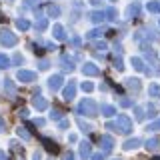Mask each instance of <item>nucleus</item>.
Segmentation results:
<instances>
[{
  "instance_id": "f257e3e1",
  "label": "nucleus",
  "mask_w": 160,
  "mask_h": 160,
  "mask_svg": "<svg viewBox=\"0 0 160 160\" xmlns=\"http://www.w3.org/2000/svg\"><path fill=\"white\" fill-rule=\"evenodd\" d=\"M106 128L116 130L118 134H128L130 130H132V120H130L126 114H120V116L116 118V122H108Z\"/></svg>"
},
{
  "instance_id": "f03ea898",
  "label": "nucleus",
  "mask_w": 160,
  "mask_h": 160,
  "mask_svg": "<svg viewBox=\"0 0 160 160\" xmlns=\"http://www.w3.org/2000/svg\"><path fill=\"white\" fill-rule=\"evenodd\" d=\"M78 112L84 114V116H96L98 114V104L94 102L92 98H84L82 102L78 104Z\"/></svg>"
},
{
  "instance_id": "7ed1b4c3",
  "label": "nucleus",
  "mask_w": 160,
  "mask_h": 160,
  "mask_svg": "<svg viewBox=\"0 0 160 160\" xmlns=\"http://www.w3.org/2000/svg\"><path fill=\"white\" fill-rule=\"evenodd\" d=\"M16 42H18V38H16V34H14V32H10L8 28H2V30H0V44H2L4 48L16 46Z\"/></svg>"
},
{
  "instance_id": "20e7f679",
  "label": "nucleus",
  "mask_w": 160,
  "mask_h": 160,
  "mask_svg": "<svg viewBox=\"0 0 160 160\" xmlns=\"http://www.w3.org/2000/svg\"><path fill=\"white\" fill-rule=\"evenodd\" d=\"M16 78L20 82H34V80H36V74H34L32 70H18Z\"/></svg>"
},
{
  "instance_id": "39448f33",
  "label": "nucleus",
  "mask_w": 160,
  "mask_h": 160,
  "mask_svg": "<svg viewBox=\"0 0 160 160\" xmlns=\"http://www.w3.org/2000/svg\"><path fill=\"white\" fill-rule=\"evenodd\" d=\"M82 74H84V76H98V74H100V70H98L96 64L86 62V64L82 66Z\"/></svg>"
},
{
  "instance_id": "423d86ee",
  "label": "nucleus",
  "mask_w": 160,
  "mask_h": 160,
  "mask_svg": "<svg viewBox=\"0 0 160 160\" xmlns=\"http://www.w3.org/2000/svg\"><path fill=\"white\" fill-rule=\"evenodd\" d=\"M74 96H76V84H74V82H68V86L64 88V92H62V98L66 100V102H70Z\"/></svg>"
},
{
  "instance_id": "0eeeda50",
  "label": "nucleus",
  "mask_w": 160,
  "mask_h": 160,
  "mask_svg": "<svg viewBox=\"0 0 160 160\" xmlns=\"http://www.w3.org/2000/svg\"><path fill=\"white\" fill-rule=\"evenodd\" d=\"M40 142H42V144H44V148H46L48 152H52V154H56L58 150H60V146H58L56 142H54L52 138H44V136H42V138H40Z\"/></svg>"
},
{
  "instance_id": "6e6552de",
  "label": "nucleus",
  "mask_w": 160,
  "mask_h": 160,
  "mask_svg": "<svg viewBox=\"0 0 160 160\" xmlns=\"http://www.w3.org/2000/svg\"><path fill=\"white\" fill-rule=\"evenodd\" d=\"M62 82H64V78L60 76V74H54V76L48 78V88L50 90H58L60 86H62Z\"/></svg>"
},
{
  "instance_id": "1a4fd4ad",
  "label": "nucleus",
  "mask_w": 160,
  "mask_h": 160,
  "mask_svg": "<svg viewBox=\"0 0 160 160\" xmlns=\"http://www.w3.org/2000/svg\"><path fill=\"white\" fill-rule=\"evenodd\" d=\"M32 106L36 108V110H46V108H48V102H46L42 96H34V98H32Z\"/></svg>"
},
{
  "instance_id": "9d476101",
  "label": "nucleus",
  "mask_w": 160,
  "mask_h": 160,
  "mask_svg": "<svg viewBox=\"0 0 160 160\" xmlns=\"http://www.w3.org/2000/svg\"><path fill=\"white\" fill-rule=\"evenodd\" d=\"M100 142H102V150H104V152H110L112 146H114L112 136H100Z\"/></svg>"
},
{
  "instance_id": "9b49d317",
  "label": "nucleus",
  "mask_w": 160,
  "mask_h": 160,
  "mask_svg": "<svg viewBox=\"0 0 160 160\" xmlns=\"http://www.w3.org/2000/svg\"><path fill=\"white\" fill-rule=\"evenodd\" d=\"M52 34H54V38H56V40H60V42H62V40H66L64 28L60 26V24H54V28H52Z\"/></svg>"
},
{
  "instance_id": "f8f14e48",
  "label": "nucleus",
  "mask_w": 160,
  "mask_h": 160,
  "mask_svg": "<svg viewBox=\"0 0 160 160\" xmlns=\"http://www.w3.org/2000/svg\"><path fill=\"white\" fill-rule=\"evenodd\" d=\"M138 146H140V138H130V140L124 142V150H134Z\"/></svg>"
},
{
  "instance_id": "ddd939ff",
  "label": "nucleus",
  "mask_w": 160,
  "mask_h": 160,
  "mask_svg": "<svg viewBox=\"0 0 160 160\" xmlns=\"http://www.w3.org/2000/svg\"><path fill=\"white\" fill-rule=\"evenodd\" d=\"M100 112H102L104 116H114V114H116V108L110 106V104H102V106H100Z\"/></svg>"
},
{
  "instance_id": "4468645a",
  "label": "nucleus",
  "mask_w": 160,
  "mask_h": 160,
  "mask_svg": "<svg viewBox=\"0 0 160 160\" xmlns=\"http://www.w3.org/2000/svg\"><path fill=\"white\" fill-rule=\"evenodd\" d=\"M80 156H82L84 160H88V156H90V142L80 144Z\"/></svg>"
},
{
  "instance_id": "2eb2a0df",
  "label": "nucleus",
  "mask_w": 160,
  "mask_h": 160,
  "mask_svg": "<svg viewBox=\"0 0 160 160\" xmlns=\"http://www.w3.org/2000/svg\"><path fill=\"white\" fill-rule=\"evenodd\" d=\"M126 86H128L130 90H134V92H138V90H140V82H138V78H130V80H126Z\"/></svg>"
},
{
  "instance_id": "dca6fc26",
  "label": "nucleus",
  "mask_w": 160,
  "mask_h": 160,
  "mask_svg": "<svg viewBox=\"0 0 160 160\" xmlns=\"http://www.w3.org/2000/svg\"><path fill=\"white\" fill-rule=\"evenodd\" d=\"M146 8H148V12L158 14V12H160V2H158V0H152V2H148V4H146Z\"/></svg>"
},
{
  "instance_id": "f3484780",
  "label": "nucleus",
  "mask_w": 160,
  "mask_h": 160,
  "mask_svg": "<svg viewBox=\"0 0 160 160\" xmlns=\"http://www.w3.org/2000/svg\"><path fill=\"white\" fill-rule=\"evenodd\" d=\"M148 94L154 96V98H160V86H158V84H150V86H148Z\"/></svg>"
},
{
  "instance_id": "a211bd4d",
  "label": "nucleus",
  "mask_w": 160,
  "mask_h": 160,
  "mask_svg": "<svg viewBox=\"0 0 160 160\" xmlns=\"http://www.w3.org/2000/svg\"><path fill=\"white\" fill-rule=\"evenodd\" d=\"M104 18H106V16H104V12H98V10H96V12H92V14H90V20H92V22H104Z\"/></svg>"
},
{
  "instance_id": "6ab92c4d",
  "label": "nucleus",
  "mask_w": 160,
  "mask_h": 160,
  "mask_svg": "<svg viewBox=\"0 0 160 160\" xmlns=\"http://www.w3.org/2000/svg\"><path fill=\"white\" fill-rule=\"evenodd\" d=\"M132 66L138 70V72H142V70H146L144 68V62H142V58H138V56H134L132 58Z\"/></svg>"
},
{
  "instance_id": "aec40b11",
  "label": "nucleus",
  "mask_w": 160,
  "mask_h": 160,
  "mask_svg": "<svg viewBox=\"0 0 160 160\" xmlns=\"http://www.w3.org/2000/svg\"><path fill=\"white\" fill-rule=\"evenodd\" d=\"M144 146H146V150H156L158 146H160V140L158 138H150L146 144H144Z\"/></svg>"
},
{
  "instance_id": "412c9836",
  "label": "nucleus",
  "mask_w": 160,
  "mask_h": 160,
  "mask_svg": "<svg viewBox=\"0 0 160 160\" xmlns=\"http://www.w3.org/2000/svg\"><path fill=\"white\" fill-rule=\"evenodd\" d=\"M16 26H18L20 30H28V28H30V22H28L26 18H18V20H16Z\"/></svg>"
},
{
  "instance_id": "4be33fe9",
  "label": "nucleus",
  "mask_w": 160,
  "mask_h": 160,
  "mask_svg": "<svg viewBox=\"0 0 160 160\" xmlns=\"http://www.w3.org/2000/svg\"><path fill=\"white\" fill-rule=\"evenodd\" d=\"M62 66H64V70H74L72 58H68V56H62Z\"/></svg>"
},
{
  "instance_id": "5701e85b",
  "label": "nucleus",
  "mask_w": 160,
  "mask_h": 160,
  "mask_svg": "<svg viewBox=\"0 0 160 160\" xmlns=\"http://www.w3.org/2000/svg\"><path fill=\"white\" fill-rule=\"evenodd\" d=\"M138 12H140V6H138V2L130 4V8H128V14H130V16H138Z\"/></svg>"
},
{
  "instance_id": "b1692460",
  "label": "nucleus",
  "mask_w": 160,
  "mask_h": 160,
  "mask_svg": "<svg viewBox=\"0 0 160 160\" xmlns=\"http://www.w3.org/2000/svg\"><path fill=\"white\" fill-rule=\"evenodd\" d=\"M10 66V58L6 54H0V68H8Z\"/></svg>"
},
{
  "instance_id": "393cba45",
  "label": "nucleus",
  "mask_w": 160,
  "mask_h": 160,
  "mask_svg": "<svg viewBox=\"0 0 160 160\" xmlns=\"http://www.w3.org/2000/svg\"><path fill=\"white\" fill-rule=\"evenodd\" d=\"M48 14H50V16H60V8L56 6V4H50V6H48Z\"/></svg>"
},
{
  "instance_id": "a878e982",
  "label": "nucleus",
  "mask_w": 160,
  "mask_h": 160,
  "mask_svg": "<svg viewBox=\"0 0 160 160\" xmlns=\"http://www.w3.org/2000/svg\"><path fill=\"white\" fill-rule=\"evenodd\" d=\"M46 26H48V20L46 18H40L38 22H36V30H40V32H42V30H46Z\"/></svg>"
},
{
  "instance_id": "bb28decb",
  "label": "nucleus",
  "mask_w": 160,
  "mask_h": 160,
  "mask_svg": "<svg viewBox=\"0 0 160 160\" xmlns=\"http://www.w3.org/2000/svg\"><path fill=\"white\" fill-rule=\"evenodd\" d=\"M104 16H106L108 20H116V16H118V12L114 8H110V10H106V14H104Z\"/></svg>"
},
{
  "instance_id": "cd10ccee",
  "label": "nucleus",
  "mask_w": 160,
  "mask_h": 160,
  "mask_svg": "<svg viewBox=\"0 0 160 160\" xmlns=\"http://www.w3.org/2000/svg\"><path fill=\"white\" fill-rule=\"evenodd\" d=\"M102 34V30L100 28H94V30H90V32L86 34V38H96V36H100Z\"/></svg>"
},
{
  "instance_id": "c85d7f7f",
  "label": "nucleus",
  "mask_w": 160,
  "mask_h": 160,
  "mask_svg": "<svg viewBox=\"0 0 160 160\" xmlns=\"http://www.w3.org/2000/svg\"><path fill=\"white\" fill-rule=\"evenodd\" d=\"M18 136L24 138V140H28L30 138V132H28V130H24V128H18Z\"/></svg>"
},
{
  "instance_id": "c756f323",
  "label": "nucleus",
  "mask_w": 160,
  "mask_h": 160,
  "mask_svg": "<svg viewBox=\"0 0 160 160\" xmlns=\"http://www.w3.org/2000/svg\"><path fill=\"white\" fill-rule=\"evenodd\" d=\"M82 90H84V92H92V90H94V84L92 82H84L82 84Z\"/></svg>"
},
{
  "instance_id": "7c9ffc66",
  "label": "nucleus",
  "mask_w": 160,
  "mask_h": 160,
  "mask_svg": "<svg viewBox=\"0 0 160 160\" xmlns=\"http://www.w3.org/2000/svg\"><path fill=\"white\" fill-rule=\"evenodd\" d=\"M4 88H6L8 92H14V84H12V80H4Z\"/></svg>"
},
{
  "instance_id": "2f4dec72",
  "label": "nucleus",
  "mask_w": 160,
  "mask_h": 160,
  "mask_svg": "<svg viewBox=\"0 0 160 160\" xmlns=\"http://www.w3.org/2000/svg\"><path fill=\"white\" fill-rule=\"evenodd\" d=\"M148 130H160V118L156 120V122H152V124H148Z\"/></svg>"
},
{
  "instance_id": "473e14b6",
  "label": "nucleus",
  "mask_w": 160,
  "mask_h": 160,
  "mask_svg": "<svg viewBox=\"0 0 160 160\" xmlns=\"http://www.w3.org/2000/svg\"><path fill=\"white\" fill-rule=\"evenodd\" d=\"M52 118L60 120V118H62V110H52Z\"/></svg>"
},
{
  "instance_id": "72a5a7b5",
  "label": "nucleus",
  "mask_w": 160,
  "mask_h": 160,
  "mask_svg": "<svg viewBox=\"0 0 160 160\" xmlns=\"http://www.w3.org/2000/svg\"><path fill=\"white\" fill-rule=\"evenodd\" d=\"M134 112H136V118H138V120H142V118H144V114H142V108H140V106H136V108H134Z\"/></svg>"
},
{
  "instance_id": "f704fd0d",
  "label": "nucleus",
  "mask_w": 160,
  "mask_h": 160,
  "mask_svg": "<svg viewBox=\"0 0 160 160\" xmlns=\"http://www.w3.org/2000/svg\"><path fill=\"white\" fill-rule=\"evenodd\" d=\"M94 48H96V50H106V42H96Z\"/></svg>"
},
{
  "instance_id": "c9c22d12",
  "label": "nucleus",
  "mask_w": 160,
  "mask_h": 160,
  "mask_svg": "<svg viewBox=\"0 0 160 160\" xmlns=\"http://www.w3.org/2000/svg\"><path fill=\"white\" fill-rule=\"evenodd\" d=\"M92 160H104V154H102V152H96V154H92Z\"/></svg>"
},
{
  "instance_id": "e433bc0d",
  "label": "nucleus",
  "mask_w": 160,
  "mask_h": 160,
  "mask_svg": "<svg viewBox=\"0 0 160 160\" xmlns=\"http://www.w3.org/2000/svg\"><path fill=\"white\" fill-rule=\"evenodd\" d=\"M68 126H70V120H60V128H62V130L68 128Z\"/></svg>"
},
{
  "instance_id": "4c0bfd02",
  "label": "nucleus",
  "mask_w": 160,
  "mask_h": 160,
  "mask_svg": "<svg viewBox=\"0 0 160 160\" xmlns=\"http://www.w3.org/2000/svg\"><path fill=\"white\" fill-rule=\"evenodd\" d=\"M40 68L46 70V68H48V60H40Z\"/></svg>"
},
{
  "instance_id": "58836bf2",
  "label": "nucleus",
  "mask_w": 160,
  "mask_h": 160,
  "mask_svg": "<svg viewBox=\"0 0 160 160\" xmlns=\"http://www.w3.org/2000/svg\"><path fill=\"white\" fill-rule=\"evenodd\" d=\"M34 124H38V126H44V124H46V120H44V118H36V122H34Z\"/></svg>"
},
{
  "instance_id": "ea45409f",
  "label": "nucleus",
  "mask_w": 160,
  "mask_h": 160,
  "mask_svg": "<svg viewBox=\"0 0 160 160\" xmlns=\"http://www.w3.org/2000/svg\"><path fill=\"white\" fill-rule=\"evenodd\" d=\"M64 160H74V154L72 152H66V154H64Z\"/></svg>"
},
{
  "instance_id": "a19ab883",
  "label": "nucleus",
  "mask_w": 160,
  "mask_h": 160,
  "mask_svg": "<svg viewBox=\"0 0 160 160\" xmlns=\"http://www.w3.org/2000/svg\"><path fill=\"white\" fill-rule=\"evenodd\" d=\"M120 104H122V106H130V100H126V98H120Z\"/></svg>"
},
{
  "instance_id": "79ce46f5",
  "label": "nucleus",
  "mask_w": 160,
  "mask_h": 160,
  "mask_svg": "<svg viewBox=\"0 0 160 160\" xmlns=\"http://www.w3.org/2000/svg\"><path fill=\"white\" fill-rule=\"evenodd\" d=\"M0 130H6V122H4V118H0Z\"/></svg>"
},
{
  "instance_id": "37998d69",
  "label": "nucleus",
  "mask_w": 160,
  "mask_h": 160,
  "mask_svg": "<svg viewBox=\"0 0 160 160\" xmlns=\"http://www.w3.org/2000/svg\"><path fill=\"white\" fill-rule=\"evenodd\" d=\"M20 116L26 118V116H28V110H26V108H22V110H20Z\"/></svg>"
},
{
  "instance_id": "c03bdc74",
  "label": "nucleus",
  "mask_w": 160,
  "mask_h": 160,
  "mask_svg": "<svg viewBox=\"0 0 160 160\" xmlns=\"http://www.w3.org/2000/svg\"><path fill=\"white\" fill-rule=\"evenodd\" d=\"M90 2H92L94 6H100V4H102V0H90Z\"/></svg>"
},
{
  "instance_id": "a18cd8bd",
  "label": "nucleus",
  "mask_w": 160,
  "mask_h": 160,
  "mask_svg": "<svg viewBox=\"0 0 160 160\" xmlns=\"http://www.w3.org/2000/svg\"><path fill=\"white\" fill-rule=\"evenodd\" d=\"M0 160H8V156H6L4 152H0Z\"/></svg>"
},
{
  "instance_id": "49530a36",
  "label": "nucleus",
  "mask_w": 160,
  "mask_h": 160,
  "mask_svg": "<svg viewBox=\"0 0 160 160\" xmlns=\"http://www.w3.org/2000/svg\"><path fill=\"white\" fill-rule=\"evenodd\" d=\"M34 2H36V4H38V2H40V0H28V2H26V4H34Z\"/></svg>"
},
{
  "instance_id": "de8ad7c7",
  "label": "nucleus",
  "mask_w": 160,
  "mask_h": 160,
  "mask_svg": "<svg viewBox=\"0 0 160 160\" xmlns=\"http://www.w3.org/2000/svg\"><path fill=\"white\" fill-rule=\"evenodd\" d=\"M32 160H40V156H38V154H34V156H32Z\"/></svg>"
},
{
  "instance_id": "09e8293b",
  "label": "nucleus",
  "mask_w": 160,
  "mask_h": 160,
  "mask_svg": "<svg viewBox=\"0 0 160 160\" xmlns=\"http://www.w3.org/2000/svg\"><path fill=\"white\" fill-rule=\"evenodd\" d=\"M152 160H160V156H154V158H152Z\"/></svg>"
},
{
  "instance_id": "8fccbe9b",
  "label": "nucleus",
  "mask_w": 160,
  "mask_h": 160,
  "mask_svg": "<svg viewBox=\"0 0 160 160\" xmlns=\"http://www.w3.org/2000/svg\"><path fill=\"white\" fill-rule=\"evenodd\" d=\"M116 160H118V158H116Z\"/></svg>"
}]
</instances>
